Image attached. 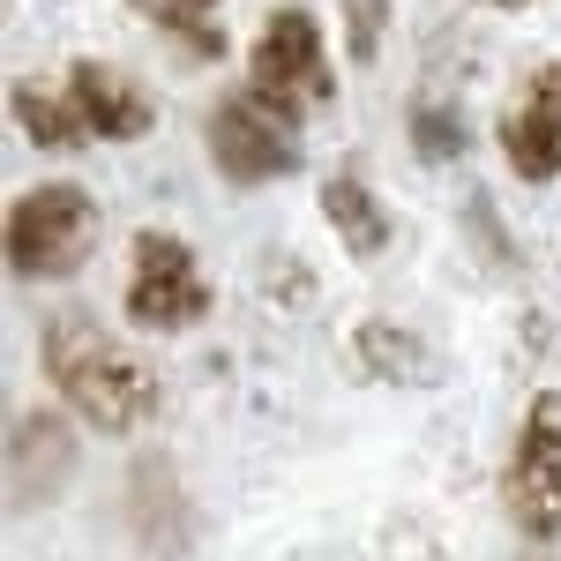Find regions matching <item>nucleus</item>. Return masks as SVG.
<instances>
[{"instance_id":"13","label":"nucleus","mask_w":561,"mask_h":561,"mask_svg":"<svg viewBox=\"0 0 561 561\" xmlns=\"http://www.w3.org/2000/svg\"><path fill=\"white\" fill-rule=\"evenodd\" d=\"M465 142H472V128H465V113H457V105H442V98L412 105V150H420L427 165H449V158H465Z\"/></svg>"},{"instance_id":"2","label":"nucleus","mask_w":561,"mask_h":561,"mask_svg":"<svg viewBox=\"0 0 561 561\" xmlns=\"http://www.w3.org/2000/svg\"><path fill=\"white\" fill-rule=\"evenodd\" d=\"M98 248V203L76 180H45L31 195H15L8 210V270L23 285H45V277H76Z\"/></svg>"},{"instance_id":"7","label":"nucleus","mask_w":561,"mask_h":561,"mask_svg":"<svg viewBox=\"0 0 561 561\" xmlns=\"http://www.w3.org/2000/svg\"><path fill=\"white\" fill-rule=\"evenodd\" d=\"M502 150L524 180H554L561 173V60L531 68V83L517 90L510 121H502Z\"/></svg>"},{"instance_id":"14","label":"nucleus","mask_w":561,"mask_h":561,"mask_svg":"<svg viewBox=\"0 0 561 561\" xmlns=\"http://www.w3.org/2000/svg\"><path fill=\"white\" fill-rule=\"evenodd\" d=\"M135 8H142V15H150L158 31L187 38L195 53H203V60H217V53H225V38H217V23H210L217 0H135Z\"/></svg>"},{"instance_id":"6","label":"nucleus","mask_w":561,"mask_h":561,"mask_svg":"<svg viewBox=\"0 0 561 561\" xmlns=\"http://www.w3.org/2000/svg\"><path fill=\"white\" fill-rule=\"evenodd\" d=\"M502 502L524 539H561V397L539 389L517 427L510 472H502Z\"/></svg>"},{"instance_id":"8","label":"nucleus","mask_w":561,"mask_h":561,"mask_svg":"<svg viewBox=\"0 0 561 561\" xmlns=\"http://www.w3.org/2000/svg\"><path fill=\"white\" fill-rule=\"evenodd\" d=\"M68 472H76V434H68V420L23 412L8 427V494H15V510H38L45 494H60Z\"/></svg>"},{"instance_id":"15","label":"nucleus","mask_w":561,"mask_h":561,"mask_svg":"<svg viewBox=\"0 0 561 561\" xmlns=\"http://www.w3.org/2000/svg\"><path fill=\"white\" fill-rule=\"evenodd\" d=\"M389 38V0H345V45L352 60H375Z\"/></svg>"},{"instance_id":"12","label":"nucleus","mask_w":561,"mask_h":561,"mask_svg":"<svg viewBox=\"0 0 561 561\" xmlns=\"http://www.w3.org/2000/svg\"><path fill=\"white\" fill-rule=\"evenodd\" d=\"M15 121L38 150H68V142H90L83 135V113L68 90H45V83H15Z\"/></svg>"},{"instance_id":"5","label":"nucleus","mask_w":561,"mask_h":561,"mask_svg":"<svg viewBox=\"0 0 561 561\" xmlns=\"http://www.w3.org/2000/svg\"><path fill=\"white\" fill-rule=\"evenodd\" d=\"M248 90H262L270 105H285V113H314V105H330V53H322V23L307 15V8H277L270 23H262L255 53H248Z\"/></svg>"},{"instance_id":"3","label":"nucleus","mask_w":561,"mask_h":561,"mask_svg":"<svg viewBox=\"0 0 561 561\" xmlns=\"http://www.w3.org/2000/svg\"><path fill=\"white\" fill-rule=\"evenodd\" d=\"M210 158L232 187H262V180L300 173V113L270 105L262 90H240L210 113Z\"/></svg>"},{"instance_id":"10","label":"nucleus","mask_w":561,"mask_h":561,"mask_svg":"<svg viewBox=\"0 0 561 561\" xmlns=\"http://www.w3.org/2000/svg\"><path fill=\"white\" fill-rule=\"evenodd\" d=\"M352 367L375 375V382H397V389L434 382V375H442L434 352L420 345L412 330H397V322H359V330H352Z\"/></svg>"},{"instance_id":"11","label":"nucleus","mask_w":561,"mask_h":561,"mask_svg":"<svg viewBox=\"0 0 561 561\" xmlns=\"http://www.w3.org/2000/svg\"><path fill=\"white\" fill-rule=\"evenodd\" d=\"M322 217H330V232L345 240L352 255H382L389 248V210H382V195H375L359 173H330L322 180Z\"/></svg>"},{"instance_id":"4","label":"nucleus","mask_w":561,"mask_h":561,"mask_svg":"<svg viewBox=\"0 0 561 561\" xmlns=\"http://www.w3.org/2000/svg\"><path fill=\"white\" fill-rule=\"evenodd\" d=\"M210 314V277L180 232H135L128 255V322L135 330H195Z\"/></svg>"},{"instance_id":"9","label":"nucleus","mask_w":561,"mask_h":561,"mask_svg":"<svg viewBox=\"0 0 561 561\" xmlns=\"http://www.w3.org/2000/svg\"><path fill=\"white\" fill-rule=\"evenodd\" d=\"M60 90L76 98L90 142H135V135H150V121H158V113H150V98H142L128 76H113L105 60H76Z\"/></svg>"},{"instance_id":"16","label":"nucleus","mask_w":561,"mask_h":561,"mask_svg":"<svg viewBox=\"0 0 561 561\" xmlns=\"http://www.w3.org/2000/svg\"><path fill=\"white\" fill-rule=\"evenodd\" d=\"M494 8H524V0H494Z\"/></svg>"},{"instance_id":"1","label":"nucleus","mask_w":561,"mask_h":561,"mask_svg":"<svg viewBox=\"0 0 561 561\" xmlns=\"http://www.w3.org/2000/svg\"><path fill=\"white\" fill-rule=\"evenodd\" d=\"M45 382L68 397V412L90 420L98 434H135L158 420V404H165V382L150 375V359H135L128 345H113L90 314H60V322H45Z\"/></svg>"}]
</instances>
